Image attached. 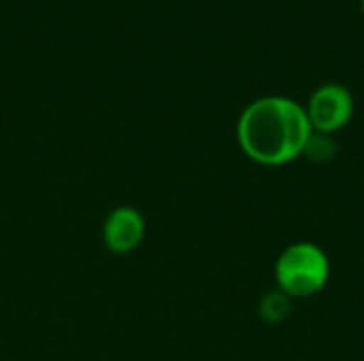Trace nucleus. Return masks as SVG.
I'll return each mask as SVG.
<instances>
[{
	"label": "nucleus",
	"mask_w": 364,
	"mask_h": 361,
	"mask_svg": "<svg viewBox=\"0 0 364 361\" xmlns=\"http://www.w3.org/2000/svg\"><path fill=\"white\" fill-rule=\"evenodd\" d=\"M311 132L305 109L284 96L254 100L237 126L245 155L264 166H284L303 155Z\"/></svg>",
	"instance_id": "obj_1"
},
{
	"label": "nucleus",
	"mask_w": 364,
	"mask_h": 361,
	"mask_svg": "<svg viewBox=\"0 0 364 361\" xmlns=\"http://www.w3.org/2000/svg\"><path fill=\"white\" fill-rule=\"evenodd\" d=\"M331 277L326 253L311 243L286 247L275 262V281L279 291L290 298H311L322 291Z\"/></svg>",
	"instance_id": "obj_2"
},
{
	"label": "nucleus",
	"mask_w": 364,
	"mask_h": 361,
	"mask_svg": "<svg viewBox=\"0 0 364 361\" xmlns=\"http://www.w3.org/2000/svg\"><path fill=\"white\" fill-rule=\"evenodd\" d=\"M305 113L314 132L331 136L350 123L354 115V98L343 85L326 83L311 94Z\"/></svg>",
	"instance_id": "obj_3"
},
{
	"label": "nucleus",
	"mask_w": 364,
	"mask_h": 361,
	"mask_svg": "<svg viewBox=\"0 0 364 361\" xmlns=\"http://www.w3.org/2000/svg\"><path fill=\"white\" fill-rule=\"evenodd\" d=\"M105 238L107 245L115 251V253H126L132 247L139 245V240L143 238V219L139 213L130 211V209H119L115 211L105 226Z\"/></svg>",
	"instance_id": "obj_4"
},
{
	"label": "nucleus",
	"mask_w": 364,
	"mask_h": 361,
	"mask_svg": "<svg viewBox=\"0 0 364 361\" xmlns=\"http://www.w3.org/2000/svg\"><path fill=\"white\" fill-rule=\"evenodd\" d=\"M292 304H290V296H286L284 291H271L260 300V317L262 321L271 323V326H279L290 317Z\"/></svg>",
	"instance_id": "obj_5"
},
{
	"label": "nucleus",
	"mask_w": 364,
	"mask_h": 361,
	"mask_svg": "<svg viewBox=\"0 0 364 361\" xmlns=\"http://www.w3.org/2000/svg\"><path fill=\"white\" fill-rule=\"evenodd\" d=\"M303 155H307L311 162L316 164H326L337 155V145L328 134H320V132H311Z\"/></svg>",
	"instance_id": "obj_6"
},
{
	"label": "nucleus",
	"mask_w": 364,
	"mask_h": 361,
	"mask_svg": "<svg viewBox=\"0 0 364 361\" xmlns=\"http://www.w3.org/2000/svg\"><path fill=\"white\" fill-rule=\"evenodd\" d=\"M360 9H363V13H364V0H360Z\"/></svg>",
	"instance_id": "obj_7"
}]
</instances>
